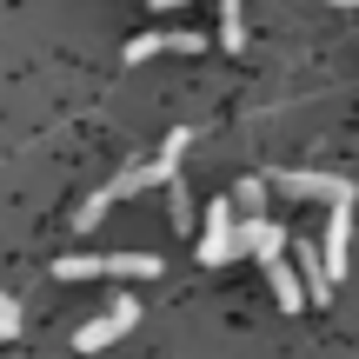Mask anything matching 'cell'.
Masks as SVG:
<instances>
[{
  "label": "cell",
  "mask_w": 359,
  "mask_h": 359,
  "mask_svg": "<svg viewBox=\"0 0 359 359\" xmlns=\"http://www.w3.org/2000/svg\"><path fill=\"white\" fill-rule=\"evenodd\" d=\"M226 200H233V213H240V219H259V213H266V180H240Z\"/></svg>",
  "instance_id": "7c38bea8"
},
{
  "label": "cell",
  "mask_w": 359,
  "mask_h": 359,
  "mask_svg": "<svg viewBox=\"0 0 359 359\" xmlns=\"http://www.w3.org/2000/svg\"><path fill=\"white\" fill-rule=\"evenodd\" d=\"M233 253H253V259H273V253H286V233H280V219H240L233 226Z\"/></svg>",
  "instance_id": "5b68a950"
},
{
  "label": "cell",
  "mask_w": 359,
  "mask_h": 359,
  "mask_svg": "<svg viewBox=\"0 0 359 359\" xmlns=\"http://www.w3.org/2000/svg\"><path fill=\"white\" fill-rule=\"evenodd\" d=\"M293 266H299V280H306V299L313 306H326V293H333V266H326V253H320V240H299V253H293Z\"/></svg>",
  "instance_id": "8992f818"
},
{
  "label": "cell",
  "mask_w": 359,
  "mask_h": 359,
  "mask_svg": "<svg viewBox=\"0 0 359 359\" xmlns=\"http://www.w3.org/2000/svg\"><path fill=\"white\" fill-rule=\"evenodd\" d=\"M154 7H160V13H167V7H187V0H154Z\"/></svg>",
  "instance_id": "2e32d148"
},
{
  "label": "cell",
  "mask_w": 359,
  "mask_h": 359,
  "mask_svg": "<svg viewBox=\"0 0 359 359\" xmlns=\"http://www.w3.org/2000/svg\"><path fill=\"white\" fill-rule=\"evenodd\" d=\"M320 253H326V266H333V280H346V266H353V200H339L333 213H326Z\"/></svg>",
  "instance_id": "277c9868"
},
{
  "label": "cell",
  "mask_w": 359,
  "mask_h": 359,
  "mask_svg": "<svg viewBox=\"0 0 359 359\" xmlns=\"http://www.w3.org/2000/svg\"><path fill=\"white\" fill-rule=\"evenodd\" d=\"M120 53H127V67L154 60V53H200V34H173V27H167V34H140V40H127Z\"/></svg>",
  "instance_id": "ba28073f"
},
{
  "label": "cell",
  "mask_w": 359,
  "mask_h": 359,
  "mask_svg": "<svg viewBox=\"0 0 359 359\" xmlns=\"http://www.w3.org/2000/svg\"><path fill=\"white\" fill-rule=\"evenodd\" d=\"M13 333H20V299L0 293V339H13Z\"/></svg>",
  "instance_id": "9a60e30c"
},
{
  "label": "cell",
  "mask_w": 359,
  "mask_h": 359,
  "mask_svg": "<svg viewBox=\"0 0 359 359\" xmlns=\"http://www.w3.org/2000/svg\"><path fill=\"white\" fill-rule=\"evenodd\" d=\"M266 286H273V299H280V313L313 306V299H306V280H299V266H293L286 253H273V259H266Z\"/></svg>",
  "instance_id": "52a82bcc"
},
{
  "label": "cell",
  "mask_w": 359,
  "mask_h": 359,
  "mask_svg": "<svg viewBox=\"0 0 359 359\" xmlns=\"http://www.w3.org/2000/svg\"><path fill=\"white\" fill-rule=\"evenodd\" d=\"M219 47L246 53V13H240V0H219Z\"/></svg>",
  "instance_id": "4fadbf2b"
},
{
  "label": "cell",
  "mask_w": 359,
  "mask_h": 359,
  "mask_svg": "<svg viewBox=\"0 0 359 359\" xmlns=\"http://www.w3.org/2000/svg\"><path fill=\"white\" fill-rule=\"evenodd\" d=\"M333 7H359V0H333Z\"/></svg>",
  "instance_id": "e0dca14e"
},
{
  "label": "cell",
  "mask_w": 359,
  "mask_h": 359,
  "mask_svg": "<svg viewBox=\"0 0 359 359\" xmlns=\"http://www.w3.org/2000/svg\"><path fill=\"white\" fill-rule=\"evenodd\" d=\"M133 326H140V299H114L100 320H87V326L74 333V353H107L114 339H127Z\"/></svg>",
  "instance_id": "6da1fadb"
},
{
  "label": "cell",
  "mask_w": 359,
  "mask_h": 359,
  "mask_svg": "<svg viewBox=\"0 0 359 359\" xmlns=\"http://www.w3.org/2000/svg\"><path fill=\"white\" fill-rule=\"evenodd\" d=\"M187 147H193V133H187V127H173V133H167V147H160V160H147V167H140V187H167V180H180V160H187Z\"/></svg>",
  "instance_id": "9c48e42d"
},
{
  "label": "cell",
  "mask_w": 359,
  "mask_h": 359,
  "mask_svg": "<svg viewBox=\"0 0 359 359\" xmlns=\"http://www.w3.org/2000/svg\"><path fill=\"white\" fill-rule=\"evenodd\" d=\"M233 226H240L233 200L206 206V226H200V259H206V266H226V259H233Z\"/></svg>",
  "instance_id": "3957f363"
},
{
  "label": "cell",
  "mask_w": 359,
  "mask_h": 359,
  "mask_svg": "<svg viewBox=\"0 0 359 359\" xmlns=\"http://www.w3.org/2000/svg\"><path fill=\"white\" fill-rule=\"evenodd\" d=\"M167 200H173L167 206V213H173V233H193V193L180 187V180H167Z\"/></svg>",
  "instance_id": "5bb4252c"
},
{
  "label": "cell",
  "mask_w": 359,
  "mask_h": 359,
  "mask_svg": "<svg viewBox=\"0 0 359 359\" xmlns=\"http://www.w3.org/2000/svg\"><path fill=\"white\" fill-rule=\"evenodd\" d=\"M273 187H280L286 200H326V206L353 200V180H339V173H313V167H286V173H273Z\"/></svg>",
  "instance_id": "7a4b0ae2"
},
{
  "label": "cell",
  "mask_w": 359,
  "mask_h": 359,
  "mask_svg": "<svg viewBox=\"0 0 359 359\" xmlns=\"http://www.w3.org/2000/svg\"><path fill=\"white\" fill-rule=\"evenodd\" d=\"M160 253H100V280H154Z\"/></svg>",
  "instance_id": "8fae6325"
},
{
  "label": "cell",
  "mask_w": 359,
  "mask_h": 359,
  "mask_svg": "<svg viewBox=\"0 0 359 359\" xmlns=\"http://www.w3.org/2000/svg\"><path fill=\"white\" fill-rule=\"evenodd\" d=\"M133 187H140V167H127L120 180H107V187H100V193H93V200L74 213V226H80V233H87V226H100V219H107V206H114L120 193H133Z\"/></svg>",
  "instance_id": "30bf717a"
}]
</instances>
